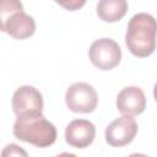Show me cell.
Segmentation results:
<instances>
[{
    "label": "cell",
    "instance_id": "6da1fadb",
    "mask_svg": "<svg viewBox=\"0 0 157 157\" xmlns=\"http://www.w3.org/2000/svg\"><path fill=\"white\" fill-rule=\"evenodd\" d=\"M157 21L146 12L134 15L126 28L125 43L130 53L137 58L150 56L156 49Z\"/></svg>",
    "mask_w": 157,
    "mask_h": 157
},
{
    "label": "cell",
    "instance_id": "7a4b0ae2",
    "mask_svg": "<svg viewBox=\"0 0 157 157\" xmlns=\"http://www.w3.org/2000/svg\"><path fill=\"white\" fill-rule=\"evenodd\" d=\"M12 132L18 140L32 144L40 148L53 145L56 140L55 126L48 121L43 114L17 118L13 124Z\"/></svg>",
    "mask_w": 157,
    "mask_h": 157
},
{
    "label": "cell",
    "instance_id": "3957f363",
    "mask_svg": "<svg viewBox=\"0 0 157 157\" xmlns=\"http://www.w3.org/2000/svg\"><path fill=\"white\" fill-rule=\"evenodd\" d=\"M88 56L91 63L99 70H112L120 63L121 49L115 40L99 38L91 44Z\"/></svg>",
    "mask_w": 157,
    "mask_h": 157
},
{
    "label": "cell",
    "instance_id": "277c9868",
    "mask_svg": "<svg viewBox=\"0 0 157 157\" xmlns=\"http://www.w3.org/2000/svg\"><path fill=\"white\" fill-rule=\"evenodd\" d=\"M12 109L17 118L34 117L43 114L42 93L33 86H21L12 96Z\"/></svg>",
    "mask_w": 157,
    "mask_h": 157
},
{
    "label": "cell",
    "instance_id": "5b68a950",
    "mask_svg": "<svg viewBox=\"0 0 157 157\" xmlns=\"http://www.w3.org/2000/svg\"><path fill=\"white\" fill-rule=\"evenodd\" d=\"M65 102L67 108L74 113H91L97 107L98 96L90 83L75 82L66 90Z\"/></svg>",
    "mask_w": 157,
    "mask_h": 157
},
{
    "label": "cell",
    "instance_id": "8992f818",
    "mask_svg": "<svg viewBox=\"0 0 157 157\" xmlns=\"http://www.w3.org/2000/svg\"><path fill=\"white\" fill-rule=\"evenodd\" d=\"M137 134V124L132 115L124 114L113 120L105 129V141L113 147H121L130 144Z\"/></svg>",
    "mask_w": 157,
    "mask_h": 157
},
{
    "label": "cell",
    "instance_id": "52a82bcc",
    "mask_svg": "<svg viewBox=\"0 0 157 157\" xmlns=\"http://www.w3.org/2000/svg\"><path fill=\"white\" fill-rule=\"evenodd\" d=\"M96 136L94 125L86 119H75L70 121L65 129L66 142L76 148L88 147Z\"/></svg>",
    "mask_w": 157,
    "mask_h": 157
},
{
    "label": "cell",
    "instance_id": "ba28073f",
    "mask_svg": "<svg viewBox=\"0 0 157 157\" xmlns=\"http://www.w3.org/2000/svg\"><path fill=\"white\" fill-rule=\"evenodd\" d=\"M1 31L15 39H26L36 32V22L23 10L16 11L1 21Z\"/></svg>",
    "mask_w": 157,
    "mask_h": 157
},
{
    "label": "cell",
    "instance_id": "9c48e42d",
    "mask_svg": "<svg viewBox=\"0 0 157 157\" xmlns=\"http://www.w3.org/2000/svg\"><path fill=\"white\" fill-rule=\"evenodd\" d=\"M117 108L123 114H141L146 108V97L144 91L136 86L124 87L117 96Z\"/></svg>",
    "mask_w": 157,
    "mask_h": 157
},
{
    "label": "cell",
    "instance_id": "30bf717a",
    "mask_svg": "<svg viewBox=\"0 0 157 157\" xmlns=\"http://www.w3.org/2000/svg\"><path fill=\"white\" fill-rule=\"evenodd\" d=\"M128 12L126 0H99L97 4V15L104 22H117Z\"/></svg>",
    "mask_w": 157,
    "mask_h": 157
},
{
    "label": "cell",
    "instance_id": "8fae6325",
    "mask_svg": "<svg viewBox=\"0 0 157 157\" xmlns=\"http://www.w3.org/2000/svg\"><path fill=\"white\" fill-rule=\"evenodd\" d=\"M23 5L20 0H0V20L4 21L16 11H22Z\"/></svg>",
    "mask_w": 157,
    "mask_h": 157
},
{
    "label": "cell",
    "instance_id": "7c38bea8",
    "mask_svg": "<svg viewBox=\"0 0 157 157\" xmlns=\"http://www.w3.org/2000/svg\"><path fill=\"white\" fill-rule=\"evenodd\" d=\"M56 4H59L61 7L69 11H76L85 6L87 0H54Z\"/></svg>",
    "mask_w": 157,
    "mask_h": 157
},
{
    "label": "cell",
    "instance_id": "4fadbf2b",
    "mask_svg": "<svg viewBox=\"0 0 157 157\" xmlns=\"http://www.w3.org/2000/svg\"><path fill=\"white\" fill-rule=\"evenodd\" d=\"M2 156H7V155H10V156H20V155H22V156H27V152L26 151H23L22 148H20V146H17V145H15V144H10V145H7L5 148H4V151H2V153H1Z\"/></svg>",
    "mask_w": 157,
    "mask_h": 157
},
{
    "label": "cell",
    "instance_id": "5bb4252c",
    "mask_svg": "<svg viewBox=\"0 0 157 157\" xmlns=\"http://www.w3.org/2000/svg\"><path fill=\"white\" fill-rule=\"evenodd\" d=\"M153 97H155V101L157 102V82L155 83V87H153Z\"/></svg>",
    "mask_w": 157,
    "mask_h": 157
}]
</instances>
